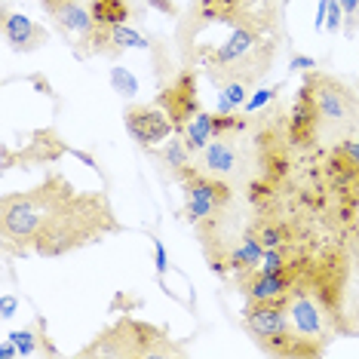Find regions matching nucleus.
Segmentation results:
<instances>
[{
	"label": "nucleus",
	"mask_w": 359,
	"mask_h": 359,
	"mask_svg": "<svg viewBox=\"0 0 359 359\" xmlns=\"http://www.w3.org/2000/svg\"><path fill=\"white\" fill-rule=\"evenodd\" d=\"M280 43V0H194L178 25L184 68H200L215 89L231 80L255 86Z\"/></svg>",
	"instance_id": "f257e3e1"
},
{
	"label": "nucleus",
	"mask_w": 359,
	"mask_h": 359,
	"mask_svg": "<svg viewBox=\"0 0 359 359\" xmlns=\"http://www.w3.org/2000/svg\"><path fill=\"white\" fill-rule=\"evenodd\" d=\"M104 194H77L65 175H50L25 194H6L0 203V236L6 255H65L117 233Z\"/></svg>",
	"instance_id": "f03ea898"
},
{
	"label": "nucleus",
	"mask_w": 359,
	"mask_h": 359,
	"mask_svg": "<svg viewBox=\"0 0 359 359\" xmlns=\"http://www.w3.org/2000/svg\"><path fill=\"white\" fill-rule=\"evenodd\" d=\"M169 353H182V347H175L169 341V334L160 332L157 325L135 320H120L114 329L102 332L93 344L80 350V356H169Z\"/></svg>",
	"instance_id": "7ed1b4c3"
},
{
	"label": "nucleus",
	"mask_w": 359,
	"mask_h": 359,
	"mask_svg": "<svg viewBox=\"0 0 359 359\" xmlns=\"http://www.w3.org/2000/svg\"><path fill=\"white\" fill-rule=\"evenodd\" d=\"M243 323L261 350L273 356H301V344L292 329L285 301H246Z\"/></svg>",
	"instance_id": "20e7f679"
},
{
	"label": "nucleus",
	"mask_w": 359,
	"mask_h": 359,
	"mask_svg": "<svg viewBox=\"0 0 359 359\" xmlns=\"http://www.w3.org/2000/svg\"><path fill=\"white\" fill-rule=\"evenodd\" d=\"M289 307V320L292 329H295V338L301 344V356H316L323 353V347L329 344V334H332V323L334 313L320 301L313 289L307 283H298L295 292L285 301Z\"/></svg>",
	"instance_id": "39448f33"
},
{
	"label": "nucleus",
	"mask_w": 359,
	"mask_h": 359,
	"mask_svg": "<svg viewBox=\"0 0 359 359\" xmlns=\"http://www.w3.org/2000/svg\"><path fill=\"white\" fill-rule=\"evenodd\" d=\"M182 187H184V218L191 224H197L200 231L215 224L218 215L227 209V203L233 197L231 182L203 172L197 166H191L182 175Z\"/></svg>",
	"instance_id": "423d86ee"
},
{
	"label": "nucleus",
	"mask_w": 359,
	"mask_h": 359,
	"mask_svg": "<svg viewBox=\"0 0 359 359\" xmlns=\"http://www.w3.org/2000/svg\"><path fill=\"white\" fill-rule=\"evenodd\" d=\"M304 83L310 95H313L316 111H320L323 129H344V133H350L353 126H359V99L347 83H341V80L329 74H320V71H310Z\"/></svg>",
	"instance_id": "0eeeda50"
},
{
	"label": "nucleus",
	"mask_w": 359,
	"mask_h": 359,
	"mask_svg": "<svg viewBox=\"0 0 359 359\" xmlns=\"http://www.w3.org/2000/svg\"><path fill=\"white\" fill-rule=\"evenodd\" d=\"M194 166L233 184L246 175V154H243V148L236 144L233 135H215L206 148L197 154V163H194Z\"/></svg>",
	"instance_id": "6e6552de"
},
{
	"label": "nucleus",
	"mask_w": 359,
	"mask_h": 359,
	"mask_svg": "<svg viewBox=\"0 0 359 359\" xmlns=\"http://www.w3.org/2000/svg\"><path fill=\"white\" fill-rule=\"evenodd\" d=\"M157 108L166 111V117L172 120L175 133H182L184 123L200 111V99H197V71L184 68L172 83H169L163 93H157Z\"/></svg>",
	"instance_id": "1a4fd4ad"
},
{
	"label": "nucleus",
	"mask_w": 359,
	"mask_h": 359,
	"mask_svg": "<svg viewBox=\"0 0 359 359\" xmlns=\"http://www.w3.org/2000/svg\"><path fill=\"white\" fill-rule=\"evenodd\" d=\"M126 133L142 148H154V144L166 142L175 133V126L157 104H133V108H126Z\"/></svg>",
	"instance_id": "9d476101"
},
{
	"label": "nucleus",
	"mask_w": 359,
	"mask_h": 359,
	"mask_svg": "<svg viewBox=\"0 0 359 359\" xmlns=\"http://www.w3.org/2000/svg\"><path fill=\"white\" fill-rule=\"evenodd\" d=\"M320 135H323L320 111H316L307 83H301V93H298L295 104H292V114H289V142L298 144V148H307V144H313Z\"/></svg>",
	"instance_id": "9b49d317"
},
{
	"label": "nucleus",
	"mask_w": 359,
	"mask_h": 359,
	"mask_svg": "<svg viewBox=\"0 0 359 359\" xmlns=\"http://www.w3.org/2000/svg\"><path fill=\"white\" fill-rule=\"evenodd\" d=\"M295 285H298L295 273L252 271L246 276H240V289H243V295H246V301H289Z\"/></svg>",
	"instance_id": "f8f14e48"
},
{
	"label": "nucleus",
	"mask_w": 359,
	"mask_h": 359,
	"mask_svg": "<svg viewBox=\"0 0 359 359\" xmlns=\"http://www.w3.org/2000/svg\"><path fill=\"white\" fill-rule=\"evenodd\" d=\"M261 261H264V246H261V243H258L252 233H246V236H240V243H236V246L227 252L224 258H212L209 267H212L215 273H224L227 267H231V271L246 276V273H252V271H258Z\"/></svg>",
	"instance_id": "ddd939ff"
},
{
	"label": "nucleus",
	"mask_w": 359,
	"mask_h": 359,
	"mask_svg": "<svg viewBox=\"0 0 359 359\" xmlns=\"http://www.w3.org/2000/svg\"><path fill=\"white\" fill-rule=\"evenodd\" d=\"M4 34L15 53H34L46 43V31L22 13H4Z\"/></svg>",
	"instance_id": "4468645a"
},
{
	"label": "nucleus",
	"mask_w": 359,
	"mask_h": 359,
	"mask_svg": "<svg viewBox=\"0 0 359 359\" xmlns=\"http://www.w3.org/2000/svg\"><path fill=\"white\" fill-rule=\"evenodd\" d=\"M89 13H93L95 25L117 28L133 19V4L129 0H89Z\"/></svg>",
	"instance_id": "2eb2a0df"
},
{
	"label": "nucleus",
	"mask_w": 359,
	"mask_h": 359,
	"mask_svg": "<svg viewBox=\"0 0 359 359\" xmlns=\"http://www.w3.org/2000/svg\"><path fill=\"white\" fill-rule=\"evenodd\" d=\"M212 138H215V129H212V114H206V111H197L182 129V142L187 144V151H191L194 157L206 148Z\"/></svg>",
	"instance_id": "dca6fc26"
},
{
	"label": "nucleus",
	"mask_w": 359,
	"mask_h": 359,
	"mask_svg": "<svg viewBox=\"0 0 359 359\" xmlns=\"http://www.w3.org/2000/svg\"><path fill=\"white\" fill-rule=\"evenodd\" d=\"M154 157H157L163 166L169 169V175L178 178V182H182V175L191 169V163H194V154L187 151V144L182 142V138H169V144H163L160 151H154Z\"/></svg>",
	"instance_id": "f3484780"
},
{
	"label": "nucleus",
	"mask_w": 359,
	"mask_h": 359,
	"mask_svg": "<svg viewBox=\"0 0 359 359\" xmlns=\"http://www.w3.org/2000/svg\"><path fill=\"white\" fill-rule=\"evenodd\" d=\"M252 236H255L264 249H280V246H289V243H292L289 227L276 224V222H261L255 231H252Z\"/></svg>",
	"instance_id": "a211bd4d"
},
{
	"label": "nucleus",
	"mask_w": 359,
	"mask_h": 359,
	"mask_svg": "<svg viewBox=\"0 0 359 359\" xmlns=\"http://www.w3.org/2000/svg\"><path fill=\"white\" fill-rule=\"evenodd\" d=\"M347 255L341 252V267H338V280L344 283L347 276H356L359 273V224L353 227V233L347 236ZM341 292V289H338Z\"/></svg>",
	"instance_id": "6ab92c4d"
},
{
	"label": "nucleus",
	"mask_w": 359,
	"mask_h": 359,
	"mask_svg": "<svg viewBox=\"0 0 359 359\" xmlns=\"http://www.w3.org/2000/svg\"><path fill=\"white\" fill-rule=\"evenodd\" d=\"M111 40H114V46H117V53H123V50H144V46H148V40L138 34V31H133L129 25L111 28Z\"/></svg>",
	"instance_id": "aec40b11"
},
{
	"label": "nucleus",
	"mask_w": 359,
	"mask_h": 359,
	"mask_svg": "<svg viewBox=\"0 0 359 359\" xmlns=\"http://www.w3.org/2000/svg\"><path fill=\"white\" fill-rule=\"evenodd\" d=\"M111 86L117 89L120 95H126V99H133V95L138 93V80H135V74L129 68H111Z\"/></svg>",
	"instance_id": "412c9836"
},
{
	"label": "nucleus",
	"mask_w": 359,
	"mask_h": 359,
	"mask_svg": "<svg viewBox=\"0 0 359 359\" xmlns=\"http://www.w3.org/2000/svg\"><path fill=\"white\" fill-rule=\"evenodd\" d=\"M334 154H338V157L344 160L350 169H356V172H359V138H344V142L334 148Z\"/></svg>",
	"instance_id": "4be33fe9"
},
{
	"label": "nucleus",
	"mask_w": 359,
	"mask_h": 359,
	"mask_svg": "<svg viewBox=\"0 0 359 359\" xmlns=\"http://www.w3.org/2000/svg\"><path fill=\"white\" fill-rule=\"evenodd\" d=\"M6 338H10L13 344L19 347V356H31V353L37 350V344H34V334H31V332H10Z\"/></svg>",
	"instance_id": "5701e85b"
},
{
	"label": "nucleus",
	"mask_w": 359,
	"mask_h": 359,
	"mask_svg": "<svg viewBox=\"0 0 359 359\" xmlns=\"http://www.w3.org/2000/svg\"><path fill=\"white\" fill-rule=\"evenodd\" d=\"M273 95H276V89H258V93H255V95H252V99L246 102V111H249V114L261 111V108H264L267 102L273 99Z\"/></svg>",
	"instance_id": "b1692460"
},
{
	"label": "nucleus",
	"mask_w": 359,
	"mask_h": 359,
	"mask_svg": "<svg viewBox=\"0 0 359 359\" xmlns=\"http://www.w3.org/2000/svg\"><path fill=\"white\" fill-rule=\"evenodd\" d=\"M341 15H344V10H341V4H338V0H332L329 15H325V28H329L332 34H338V31H341Z\"/></svg>",
	"instance_id": "393cba45"
},
{
	"label": "nucleus",
	"mask_w": 359,
	"mask_h": 359,
	"mask_svg": "<svg viewBox=\"0 0 359 359\" xmlns=\"http://www.w3.org/2000/svg\"><path fill=\"white\" fill-rule=\"evenodd\" d=\"M154 255H157V273L163 276V273L169 271V261H166V249H163V243H160V240L154 243Z\"/></svg>",
	"instance_id": "a878e982"
},
{
	"label": "nucleus",
	"mask_w": 359,
	"mask_h": 359,
	"mask_svg": "<svg viewBox=\"0 0 359 359\" xmlns=\"http://www.w3.org/2000/svg\"><path fill=\"white\" fill-rule=\"evenodd\" d=\"M15 307H19V301H15L13 295H4V298H0V316H4V320H10V316L15 313Z\"/></svg>",
	"instance_id": "bb28decb"
},
{
	"label": "nucleus",
	"mask_w": 359,
	"mask_h": 359,
	"mask_svg": "<svg viewBox=\"0 0 359 359\" xmlns=\"http://www.w3.org/2000/svg\"><path fill=\"white\" fill-rule=\"evenodd\" d=\"M329 6H332V0H320V6H316V22H313L316 31L325 28V15H329Z\"/></svg>",
	"instance_id": "cd10ccee"
},
{
	"label": "nucleus",
	"mask_w": 359,
	"mask_h": 359,
	"mask_svg": "<svg viewBox=\"0 0 359 359\" xmlns=\"http://www.w3.org/2000/svg\"><path fill=\"white\" fill-rule=\"evenodd\" d=\"M341 10H344V15H350V19H356L359 15V0H338Z\"/></svg>",
	"instance_id": "c85d7f7f"
},
{
	"label": "nucleus",
	"mask_w": 359,
	"mask_h": 359,
	"mask_svg": "<svg viewBox=\"0 0 359 359\" xmlns=\"http://www.w3.org/2000/svg\"><path fill=\"white\" fill-rule=\"evenodd\" d=\"M307 68H316V62L307 59V55H298V59H292V71H307Z\"/></svg>",
	"instance_id": "c756f323"
},
{
	"label": "nucleus",
	"mask_w": 359,
	"mask_h": 359,
	"mask_svg": "<svg viewBox=\"0 0 359 359\" xmlns=\"http://www.w3.org/2000/svg\"><path fill=\"white\" fill-rule=\"evenodd\" d=\"M15 353H19V347H15V344H13V341H10V338H6V341H4V344H0V356H4V359H13Z\"/></svg>",
	"instance_id": "7c9ffc66"
},
{
	"label": "nucleus",
	"mask_w": 359,
	"mask_h": 359,
	"mask_svg": "<svg viewBox=\"0 0 359 359\" xmlns=\"http://www.w3.org/2000/svg\"><path fill=\"white\" fill-rule=\"evenodd\" d=\"M62 4H68V0H40V6H43L46 13H55V10H59V6H62Z\"/></svg>",
	"instance_id": "2f4dec72"
},
{
	"label": "nucleus",
	"mask_w": 359,
	"mask_h": 359,
	"mask_svg": "<svg viewBox=\"0 0 359 359\" xmlns=\"http://www.w3.org/2000/svg\"><path fill=\"white\" fill-rule=\"evenodd\" d=\"M280 4H289V0H280Z\"/></svg>",
	"instance_id": "473e14b6"
}]
</instances>
